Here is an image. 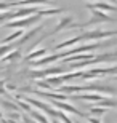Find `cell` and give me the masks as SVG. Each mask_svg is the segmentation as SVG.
I'll return each mask as SVG.
<instances>
[{
    "label": "cell",
    "mask_w": 117,
    "mask_h": 123,
    "mask_svg": "<svg viewBox=\"0 0 117 123\" xmlns=\"http://www.w3.org/2000/svg\"><path fill=\"white\" fill-rule=\"evenodd\" d=\"M45 27V24H40V26H37V27H34L32 29L31 32H29V34H26V35H23V38H21V40L18 42V43H14V46H21V45H24V43H26L27 40H31L32 37L35 35V34H39V32L42 31V29Z\"/></svg>",
    "instance_id": "cell-2"
},
{
    "label": "cell",
    "mask_w": 117,
    "mask_h": 123,
    "mask_svg": "<svg viewBox=\"0 0 117 123\" xmlns=\"http://www.w3.org/2000/svg\"><path fill=\"white\" fill-rule=\"evenodd\" d=\"M19 56H21V51H14V53H11V55H8V56H7V58H3V59H2V61H3V62H10V61H18L19 59Z\"/></svg>",
    "instance_id": "cell-6"
},
{
    "label": "cell",
    "mask_w": 117,
    "mask_h": 123,
    "mask_svg": "<svg viewBox=\"0 0 117 123\" xmlns=\"http://www.w3.org/2000/svg\"><path fill=\"white\" fill-rule=\"evenodd\" d=\"M114 107L116 105V102H114V99H109V101H104V99H101V102H99V107Z\"/></svg>",
    "instance_id": "cell-8"
},
{
    "label": "cell",
    "mask_w": 117,
    "mask_h": 123,
    "mask_svg": "<svg viewBox=\"0 0 117 123\" xmlns=\"http://www.w3.org/2000/svg\"><path fill=\"white\" fill-rule=\"evenodd\" d=\"M40 18H42V16L39 14V11H37V13L34 14L32 18H29V19H23V21H19V23H10L8 27H27V26H31V24L37 23Z\"/></svg>",
    "instance_id": "cell-1"
},
{
    "label": "cell",
    "mask_w": 117,
    "mask_h": 123,
    "mask_svg": "<svg viewBox=\"0 0 117 123\" xmlns=\"http://www.w3.org/2000/svg\"><path fill=\"white\" fill-rule=\"evenodd\" d=\"M32 117H34V118H37V122H40V123H48V122H47V118L43 117V115H40V114L32 112Z\"/></svg>",
    "instance_id": "cell-9"
},
{
    "label": "cell",
    "mask_w": 117,
    "mask_h": 123,
    "mask_svg": "<svg viewBox=\"0 0 117 123\" xmlns=\"http://www.w3.org/2000/svg\"><path fill=\"white\" fill-rule=\"evenodd\" d=\"M45 53H47V50L40 48V50H37V51H34V53H31V55L26 58V61H29V59H35V58H39V56H42V55H45Z\"/></svg>",
    "instance_id": "cell-7"
},
{
    "label": "cell",
    "mask_w": 117,
    "mask_h": 123,
    "mask_svg": "<svg viewBox=\"0 0 117 123\" xmlns=\"http://www.w3.org/2000/svg\"><path fill=\"white\" fill-rule=\"evenodd\" d=\"M88 8L90 10H99V11H111V13L116 11L114 5H108V3H104V2H98V3H95V5H90Z\"/></svg>",
    "instance_id": "cell-3"
},
{
    "label": "cell",
    "mask_w": 117,
    "mask_h": 123,
    "mask_svg": "<svg viewBox=\"0 0 117 123\" xmlns=\"http://www.w3.org/2000/svg\"><path fill=\"white\" fill-rule=\"evenodd\" d=\"M19 35H23V31H18V32H14V34H11L10 37H7V38H5V42L14 40V38H16V37H19Z\"/></svg>",
    "instance_id": "cell-10"
},
{
    "label": "cell",
    "mask_w": 117,
    "mask_h": 123,
    "mask_svg": "<svg viewBox=\"0 0 117 123\" xmlns=\"http://www.w3.org/2000/svg\"><path fill=\"white\" fill-rule=\"evenodd\" d=\"M31 13H37L35 8H26V10H19V11H13V18H18V16H26V14Z\"/></svg>",
    "instance_id": "cell-5"
},
{
    "label": "cell",
    "mask_w": 117,
    "mask_h": 123,
    "mask_svg": "<svg viewBox=\"0 0 117 123\" xmlns=\"http://www.w3.org/2000/svg\"><path fill=\"white\" fill-rule=\"evenodd\" d=\"M55 105H56V107H59V109H64V110H68V112H72V114L79 115V117H83V114H82L80 110L74 109V107H72V105H69V104H64V102H59V101H56V102H55Z\"/></svg>",
    "instance_id": "cell-4"
},
{
    "label": "cell",
    "mask_w": 117,
    "mask_h": 123,
    "mask_svg": "<svg viewBox=\"0 0 117 123\" xmlns=\"http://www.w3.org/2000/svg\"><path fill=\"white\" fill-rule=\"evenodd\" d=\"M11 48H14V45H8V46H0V56H3L5 53H8Z\"/></svg>",
    "instance_id": "cell-11"
}]
</instances>
